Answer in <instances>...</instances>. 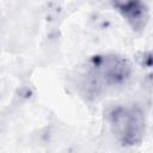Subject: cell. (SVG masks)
<instances>
[{
	"instance_id": "cell-2",
	"label": "cell",
	"mask_w": 153,
	"mask_h": 153,
	"mask_svg": "<svg viewBox=\"0 0 153 153\" xmlns=\"http://www.w3.org/2000/svg\"><path fill=\"white\" fill-rule=\"evenodd\" d=\"M111 133L124 147L139 146L145 136L146 118L137 105H117L108 116Z\"/></svg>"
},
{
	"instance_id": "cell-4",
	"label": "cell",
	"mask_w": 153,
	"mask_h": 153,
	"mask_svg": "<svg viewBox=\"0 0 153 153\" xmlns=\"http://www.w3.org/2000/svg\"><path fill=\"white\" fill-rule=\"evenodd\" d=\"M135 61L142 68H153V49L139 51L135 55Z\"/></svg>"
},
{
	"instance_id": "cell-3",
	"label": "cell",
	"mask_w": 153,
	"mask_h": 153,
	"mask_svg": "<svg viewBox=\"0 0 153 153\" xmlns=\"http://www.w3.org/2000/svg\"><path fill=\"white\" fill-rule=\"evenodd\" d=\"M110 5L127 22L133 31L141 32L145 30L149 20V7L146 2L140 0H115Z\"/></svg>"
},
{
	"instance_id": "cell-1",
	"label": "cell",
	"mask_w": 153,
	"mask_h": 153,
	"mask_svg": "<svg viewBox=\"0 0 153 153\" xmlns=\"http://www.w3.org/2000/svg\"><path fill=\"white\" fill-rule=\"evenodd\" d=\"M131 62L117 54L91 56L75 76V87L86 100H94L110 90L124 86L131 78Z\"/></svg>"
}]
</instances>
